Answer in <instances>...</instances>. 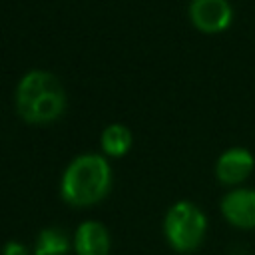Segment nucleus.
<instances>
[{"instance_id": "nucleus-8", "label": "nucleus", "mask_w": 255, "mask_h": 255, "mask_svg": "<svg viewBox=\"0 0 255 255\" xmlns=\"http://www.w3.org/2000/svg\"><path fill=\"white\" fill-rule=\"evenodd\" d=\"M131 141H133L131 131L124 124L106 126L104 131H102V137H100L102 151L110 157H124L131 149Z\"/></svg>"}, {"instance_id": "nucleus-7", "label": "nucleus", "mask_w": 255, "mask_h": 255, "mask_svg": "<svg viewBox=\"0 0 255 255\" xmlns=\"http://www.w3.org/2000/svg\"><path fill=\"white\" fill-rule=\"evenodd\" d=\"M110 245H112V237L108 227L94 219L80 223L72 241L76 255H108Z\"/></svg>"}, {"instance_id": "nucleus-2", "label": "nucleus", "mask_w": 255, "mask_h": 255, "mask_svg": "<svg viewBox=\"0 0 255 255\" xmlns=\"http://www.w3.org/2000/svg\"><path fill=\"white\" fill-rule=\"evenodd\" d=\"M207 233L205 213L191 201H175L163 217V235L177 253H193L199 249Z\"/></svg>"}, {"instance_id": "nucleus-9", "label": "nucleus", "mask_w": 255, "mask_h": 255, "mask_svg": "<svg viewBox=\"0 0 255 255\" xmlns=\"http://www.w3.org/2000/svg\"><path fill=\"white\" fill-rule=\"evenodd\" d=\"M72 243L64 229L46 227L38 233L34 243V255H68Z\"/></svg>"}, {"instance_id": "nucleus-1", "label": "nucleus", "mask_w": 255, "mask_h": 255, "mask_svg": "<svg viewBox=\"0 0 255 255\" xmlns=\"http://www.w3.org/2000/svg\"><path fill=\"white\" fill-rule=\"evenodd\" d=\"M112 189V167L100 153L76 155L62 173L60 195L72 207H92Z\"/></svg>"}, {"instance_id": "nucleus-6", "label": "nucleus", "mask_w": 255, "mask_h": 255, "mask_svg": "<svg viewBox=\"0 0 255 255\" xmlns=\"http://www.w3.org/2000/svg\"><path fill=\"white\" fill-rule=\"evenodd\" d=\"M66 110V92L64 86H58L50 92H46L44 96H40L34 104H30L28 108H24L22 112H18V116L32 126H46L56 122Z\"/></svg>"}, {"instance_id": "nucleus-10", "label": "nucleus", "mask_w": 255, "mask_h": 255, "mask_svg": "<svg viewBox=\"0 0 255 255\" xmlns=\"http://www.w3.org/2000/svg\"><path fill=\"white\" fill-rule=\"evenodd\" d=\"M2 255H30V251H28V247L22 243V241H8V243H4V247H2Z\"/></svg>"}, {"instance_id": "nucleus-5", "label": "nucleus", "mask_w": 255, "mask_h": 255, "mask_svg": "<svg viewBox=\"0 0 255 255\" xmlns=\"http://www.w3.org/2000/svg\"><path fill=\"white\" fill-rule=\"evenodd\" d=\"M223 219L235 229H255V189L233 187L219 203Z\"/></svg>"}, {"instance_id": "nucleus-4", "label": "nucleus", "mask_w": 255, "mask_h": 255, "mask_svg": "<svg viewBox=\"0 0 255 255\" xmlns=\"http://www.w3.org/2000/svg\"><path fill=\"white\" fill-rule=\"evenodd\" d=\"M255 169V157L247 147H227L215 159V177L221 185L239 187Z\"/></svg>"}, {"instance_id": "nucleus-3", "label": "nucleus", "mask_w": 255, "mask_h": 255, "mask_svg": "<svg viewBox=\"0 0 255 255\" xmlns=\"http://www.w3.org/2000/svg\"><path fill=\"white\" fill-rule=\"evenodd\" d=\"M187 16L191 26L203 34H219L233 24L229 0H191Z\"/></svg>"}]
</instances>
